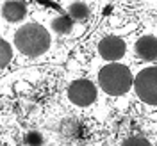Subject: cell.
Segmentation results:
<instances>
[{
    "label": "cell",
    "instance_id": "obj_1",
    "mask_svg": "<svg viewBox=\"0 0 157 146\" xmlns=\"http://www.w3.org/2000/svg\"><path fill=\"white\" fill-rule=\"evenodd\" d=\"M16 48L27 57H39L50 47V34L45 27L38 23H27L20 27L14 34Z\"/></svg>",
    "mask_w": 157,
    "mask_h": 146
},
{
    "label": "cell",
    "instance_id": "obj_2",
    "mask_svg": "<svg viewBox=\"0 0 157 146\" xmlns=\"http://www.w3.org/2000/svg\"><path fill=\"white\" fill-rule=\"evenodd\" d=\"M98 84H100L102 91H105L107 95L120 96V95H125L134 86V78L127 66H123L120 62H111L100 69Z\"/></svg>",
    "mask_w": 157,
    "mask_h": 146
},
{
    "label": "cell",
    "instance_id": "obj_3",
    "mask_svg": "<svg viewBox=\"0 0 157 146\" xmlns=\"http://www.w3.org/2000/svg\"><path fill=\"white\" fill-rule=\"evenodd\" d=\"M134 91L137 98L147 102L150 105H157V68L141 69L134 78Z\"/></svg>",
    "mask_w": 157,
    "mask_h": 146
},
{
    "label": "cell",
    "instance_id": "obj_4",
    "mask_svg": "<svg viewBox=\"0 0 157 146\" xmlns=\"http://www.w3.org/2000/svg\"><path fill=\"white\" fill-rule=\"evenodd\" d=\"M68 98L71 103H75L78 107H88L97 100V88L88 78H78L70 84Z\"/></svg>",
    "mask_w": 157,
    "mask_h": 146
},
{
    "label": "cell",
    "instance_id": "obj_5",
    "mask_svg": "<svg viewBox=\"0 0 157 146\" xmlns=\"http://www.w3.org/2000/svg\"><path fill=\"white\" fill-rule=\"evenodd\" d=\"M125 41L121 38H116V36H107L104 38L100 43H98V54L100 57L105 59V61H111V62H116L125 55Z\"/></svg>",
    "mask_w": 157,
    "mask_h": 146
},
{
    "label": "cell",
    "instance_id": "obj_6",
    "mask_svg": "<svg viewBox=\"0 0 157 146\" xmlns=\"http://www.w3.org/2000/svg\"><path fill=\"white\" fill-rule=\"evenodd\" d=\"M134 52L143 61H155L157 59V38L155 36H141L134 45Z\"/></svg>",
    "mask_w": 157,
    "mask_h": 146
},
{
    "label": "cell",
    "instance_id": "obj_7",
    "mask_svg": "<svg viewBox=\"0 0 157 146\" xmlns=\"http://www.w3.org/2000/svg\"><path fill=\"white\" fill-rule=\"evenodd\" d=\"M2 14L11 23L20 21V20L25 18V14H27V4L25 2H6L2 6Z\"/></svg>",
    "mask_w": 157,
    "mask_h": 146
},
{
    "label": "cell",
    "instance_id": "obj_8",
    "mask_svg": "<svg viewBox=\"0 0 157 146\" xmlns=\"http://www.w3.org/2000/svg\"><path fill=\"white\" fill-rule=\"evenodd\" d=\"M68 16L73 21H84L89 16V7L84 2H73L68 6Z\"/></svg>",
    "mask_w": 157,
    "mask_h": 146
},
{
    "label": "cell",
    "instance_id": "obj_9",
    "mask_svg": "<svg viewBox=\"0 0 157 146\" xmlns=\"http://www.w3.org/2000/svg\"><path fill=\"white\" fill-rule=\"evenodd\" d=\"M52 29L54 32H57V34H70L71 29H73V20L70 18L68 14H61L57 18L52 20Z\"/></svg>",
    "mask_w": 157,
    "mask_h": 146
},
{
    "label": "cell",
    "instance_id": "obj_10",
    "mask_svg": "<svg viewBox=\"0 0 157 146\" xmlns=\"http://www.w3.org/2000/svg\"><path fill=\"white\" fill-rule=\"evenodd\" d=\"M11 59H13V48H11V45L6 39L0 38V69L6 68L9 64Z\"/></svg>",
    "mask_w": 157,
    "mask_h": 146
},
{
    "label": "cell",
    "instance_id": "obj_11",
    "mask_svg": "<svg viewBox=\"0 0 157 146\" xmlns=\"http://www.w3.org/2000/svg\"><path fill=\"white\" fill-rule=\"evenodd\" d=\"M121 146H150V143L145 137H127L121 143Z\"/></svg>",
    "mask_w": 157,
    "mask_h": 146
},
{
    "label": "cell",
    "instance_id": "obj_12",
    "mask_svg": "<svg viewBox=\"0 0 157 146\" xmlns=\"http://www.w3.org/2000/svg\"><path fill=\"white\" fill-rule=\"evenodd\" d=\"M41 143H43V139H41V136L36 134V132H32V134L27 136V144H30V146H41Z\"/></svg>",
    "mask_w": 157,
    "mask_h": 146
}]
</instances>
